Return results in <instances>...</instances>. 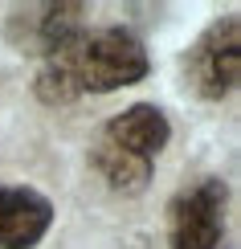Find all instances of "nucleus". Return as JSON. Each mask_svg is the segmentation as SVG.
Masks as SVG:
<instances>
[{
    "instance_id": "f257e3e1",
    "label": "nucleus",
    "mask_w": 241,
    "mask_h": 249,
    "mask_svg": "<svg viewBox=\"0 0 241 249\" xmlns=\"http://www.w3.org/2000/svg\"><path fill=\"white\" fill-rule=\"evenodd\" d=\"M151 70L143 41L123 25L82 33L66 49L49 53L37 70V98L49 107H66L82 94H111V90L135 86Z\"/></svg>"
},
{
    "instance_id": "f03ea898",
    "label": "nucleus",
    "mask_w": 241,
    "mask_h": 249,
    "mask_svg": "<svg viewBox=\"0 0 241 249\" xmlns=\"http://www.w3.org/2000/svg\"><path fill=\"white\" fill-rule=\"evenodd\" d=\"M172 139V123L155 102H135V107L119 110L107 127L98 131L90 151V163L114 192H143L151 180L155 155Z\"/></svg>"
},
{
    "instance_id": "7ed1b4c3",
    "label": "nucleus",
    "mask_w": 241,
    "mask_h": 249,
    "mask_svg": "<svg viewBox=\"0 0 241 249\" xmlns=\"http://www.w3.org/2000/svg\"><path fill=\"white\" fill-rule=\"evenodd\" d=\"M184 78L208 102H221L241 78V20L221 17L184 53Z\"/></svg>"
},
{
    "instance_id": "20e7f679",
    "label": "nucleus",
    "mask_w": 241,
    "mask_h": 249,
    "mask_svg": "<svg viewBox=\"0 0 241 249\" xmlns=\"http://www.w3.org/2000/svg\"><path fill=\"white\" fill-rule=\"evenodd\" d=\"M225 180L204 176L172 196L167 204V241L172 249H221L225 241Z\"/></svg>"
},
{
    "instance_id": "39448f33",
    "label": "nucleus",
    "mask_w": 241,
    "mask_h": 249,
    "mask_svg": "<svg viewBox=\"0 0 241 249\" xmlns=\"http://www.w3.org/2000/svg\"><path fill=\"white\" fill-rule=\"evenodd\" d=\"M54 225V200L25 184H0V249H33Z\"/></svg>"
}]
</instances>
